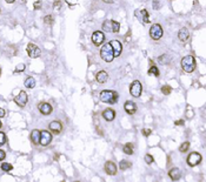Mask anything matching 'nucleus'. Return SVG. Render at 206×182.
I'll return each mask as SVG.
<instances>
[{"instance_id": "31", "label": "nucleus", "mask_w": 206, "mask_h": 182, "mask_svg": "<svg viewBox=\"0 0 206 182\" xmlns=\"http://www.w3.org/2000/svg\"><path fill=\"white\" fill-rule=\"evenodd\" d=\"M5 142H6V135H5L4 133H1V132H0V147H1V146H4V145H5Z\"/></svg>"}, {"instance_id": "10", "label": "nucleus", "mask_w": 206, "mask_h": 182, "mask_svg": "<svg viewBox=\"0 0 206 182\" xmlns=\"http://www.w3.org/2000/svg\"><path fill=\"white\" fill-rule=\"evenodd\" d=\"M51 141H52V135H51V133H48L47 130H42V132H40V145L41 146H47V145H50L51 143Z\"/></svg>"}, {"instance_id": "32", "label": "nucleus", "mask_w": 206, "mask_h": 182, "mask_svg": "<svg viewBox=\"0 0 206 182\" xmlns=\"http://www.w3.org/2000/svg\"><path fill=\"white\" fill-rule=\"evenodd\" d=\"M145 161H146V163H148V165L152 163V162H153V156H151L150 154H147V155L145 156Z\"/></svg>"}, {"instance_id": "38", "label": "nucleus", "mask_w": 206, "mask_h": 182, "mask_svg": "<svg viewBox=\"0 0 206 182\" xmlns=\"http://www.w3.org/2000/svg\"><path fill=\"white\" fill-rule=\"evenodd\" d=\"M174 123H176L177 126H183V125H184V120H177Z\"/></svg>"}, {"instance_id": "45", "label": "nucleus", "mask_w": 206, "mask_h": 182, "mask_svg": "<svg viewBox=\"0 0 206 182\" xmlns=\"http://www.w3.org/2000/svg\"><path fill=\"white\" fill-rule=\"evenodd\" d=\"M0 74H1V70H0Z\"/></svg>"}, {"instance_id": "34", "label": "nucleus", "mask_w": 206, "mask_h": 182, "mask_svg": "<svg viewBox=\"0 0 206 182\" xmlns=\"http://www.w3.org/2000/svg\"><path fill=\"white\" fill-rule=\"evenodd\" d=\"M44 20H45V22H46V24H52V22H53V18H52L51 15L45 16V19H44Z\"/></svg>"}, {"instance_id": "20", "label": "nucleus", "mask_w": 206, "mask_h": 182, "mask_svg": "<svg viewBox=\"0 0 206 182\" xmlns=\"http://www.w3.org/2000/svg\"><path fill=\"white\" fill-rule=\"evenodd\" d=\"M169 175H170V178L173 180V181H178L179 179H180V169L179 168H173V169H171L170 172H169Z\"/></svg>"}, {"instance_id": "43", "label": "nucleus", "mask_w": 206, "mask_h": 182, "mask_svg": "<svg viewBox=\"0 0 206 182\" xmlns=\"http://www.w3.org/2000/svg\"><path fill=\"white\" fill-rule=\"evenodd\" d=\"M15 0H6V2H8V4H12V2H14Z\"/></svg>"}, {"instance_id": "13", "label": "nucleus", "mask_w": 206, "mask_h": 182, "mask_svg": "<svg viewBox=\"0 0 206 182\" xmlns=\"http://www.w3.org/2000/svg\"><path fill=\"white\" fill-rule=\"evenodd\" d=\"M109 45L112 46V49H113V53H114V58L119 57L120 53H121V49H122L121 44L118 40H112V41H109Z\"/></svg>"}, {"instance_id": "44", "label": "nucleus", "mask_w": 206, "mask_h": 182, "mask_svg": "<svg viewBox=\"0 0 206 182\" xmlns=\"http://www.w3.org/2000/svg\"><path fill=\"white\" fill-rule=\"evenodd\" d=\"M1 126H2V123H1V121H0V128H1Z\"/></svg>"}, {"instance_id": "42", "label": "nucleus", "mask_w": 206, "mask_h": 182, "mask_svg": "<svg viewBox=\"0 0 206 182\" xmlns=\"http://www.w3.org/2000/svg\"><path fill=\"white\" fill-rule=\"evenodd\" d=\"M158 0H154V8H158Z\"/></svg>"}, {"instance_id": "21", "label": "nucleus", "mask_w": 206, "mask_h": 182, "mask_svg": "<svg viewBox=\"0 0 206 182\" xmlns=\"http://www.w3.org/2000/svg\"><path fill=\"white\" fill-rule=\"evenodd\" d=\"M31 141L34 143V145H38L40 142V132L38 129H34L32 130L31 133Z\"/></svg>"}, {"instance_id": "4", "label": "nucleus", "mask_w": 206, "mask_h": 182, "mask_svg": "<svg viewBox=\"0 0 206 182\" xmlns=\"http://www.w3.org/2000/svg\"><path fill=\"white\" fill-rule=\"evenodd\" d=\"M103 29L105 32H114L117 33L120 28V24L117 22V21H113V20H106L103 24Z\"/></svg>"}, {"instance_id": "5", "label": "nucleus", "mask_w": 206, "mask_h": 182, "mask_svg": "<svg viewBox=\"0 0 206 182\" xmlns=\"http://www.w3.org/2000/svg\"><path fill=\"white\" fill-rule=\"evenodd\" d=\"M141 92H143V86H141L140 81L135 80V81H133L131 84V86H130V93H131L132 96L139 97L141 95Z\"/></svg>"}, {"instance_id": "33", "label": "nucleus", "mask_w": 206, "mask_h": 182, "mask_svg": "<svg viewBox=\"0 0 206 182\" xmlns=\"http://www.w3.org/2000/svg\"><path fill=\"white\" fill-rule=\"evenodd\" d=\"M22 71H25V65H24V64L18 65L17 68H15V72H22Z\"/></svg>"}, {"instance_id": "23", "label": "nucleus", "mask_w": 206, "mask_h": 182, "mask_svg": "<svg viewBox=\"0 0 206 182\" xmlns=\"http://www.w3.org/2000/svg\"><path fill=\"white\" fill-rule=\"evenodd\" d=\"M34 86H35V80H34V78L28 77V78L25 80V87H27V88H34Z\"/></svg>"}, {"instance_id": "16", "label": "nucleus", "mask_w": 206, "mask_h": 182, "mask_svg": "<svg viewBox=\"0 0 206 182\" xmlns=\"http://www.w3.org/2000/svg\"><path fill=\"white\" fill-rule=\"evenodd\" d=\"M124 108H125L126 113H127V114H130V115L134 114V113H135V110H137V106H135V103H134V102H132V101H126V103H125Z\"/></svg>"}, {"instance_id": "39", "label": "nucleus", "mask_w": 206, "mask_h": 182, "mask_svg": "<svg viewBox=\"0 0 206 182\" xmlns=\"http://www.w3.org/2000/svg\"><path fill=\"white\" fill-rule=\"evenodd\" d=\"M6 115V113H5V110L2 109V108H0V118H4Z\"/></svg>"}, {"instance_id": "27", "label": "nucleus", "mask_w": 206, "mask_h": 182, "mask_svg": "<svg viewBox=\"0 0 206 182\" xmlns=\"http://www.w3.org/2000/svg\"><path fill=\"white\" fill-rule=\"evenodd\" d=\"M1 169H2L4 172H9V171L13 169V167H12V165H9V163H7V162H4V163L1 165Z\"/></svg>"}, {"instance_id": "6", "label": "nucleus", "mask_w": 206, "mask_h": 182, "mask_svg": "<svg viewBox=\"0 0 206 182\" xmlns=\"http://www.w3.org/2000/svg\"><path fill=\"white\" fill-rule=\"evenodd\" d=\"M150 35L153 40H159L163 37V27L159 24H154L150 29Z\"/></svg>"}, {"instance_id": "28", "label": "nucleus", "mask_w": 206, "mask_h": 182, "mask_svg": "<svg viewBox=\"0 0 206 182\" xmlns=\"http://www.w3.org/2000/svg\"><path fill=\"white\" fill-rule=\"evenodd\" d=\"M189 147H190V142H184V143L179 147V150H180L182 153H185V152L189 150Z\"/></svg>"}, {"instance_id": "29", "label": "nucleus", "mask_w": 206, "mask_h": 182, "mask_svg": "<svg viewBox=\"0 0 206 182\" xmlns=\"http://www.w3.org/2000/svg\"><path fill=\"white\" fill-rule=\"evenodd\" d=\"M172 91V88L170 87V86H167V85H165V86H163L161 87V92H163V94H165V95H169L170 93Z\"/></svg>"}, {"instance_id": "35", "label": "nucleus", "mask_w": 206, "mask_h": 182, "mask_svg": "<svg viewBox=\"0 0 206 182\" xmlns=\"http://www.w3.org/2000/svg\"><path fill=\"white\" fill-rule=\"evenodd\" d=\"M159 60L163 62V64H166L167 61H169V59H167V55H161L160 58H159Z\"/></svg>"}, {"instance_id": "22", "label": "nucleus", "mask_w": 206, "mask_h": 182, "mask_svg": "<svg viewBox=\"0 0 206 182\" xmlns=\"http://www.w3.org/2000/svg\"><path fill=\"white\" fill-rule=\"evenodd\" d=\"M96 79H97V81H98V82L104 84V82H106V81H107V79H108V74H107L105 71H100V72L97 74Z\"/></svg>"}, {"instance_id": "25", "label": "nucleus", "mask_w": 206, "mask_h": 182, "mask_svg": "<svg viewBox=\"0 0 206 182\" xmlns=\"http://www.w3.org/2000/svg\"><path fill=\"white\" fill-rule=\"evenodd\" d=\"M124 152H125V154H127V155L133 154V145H132V143H126V145L124 146Z\"/></svg>"}, {"instance_id": "17", "label": "nucleus", "mask_w": 206, "mask_h": 182, "mask_svg": "<svg viewBox=\"0 0 206 182\" xmlns=\"http://www.w3.org/2000/svg\"><path fill=\"white\" fill-rule=\"evenodd\" d=\"M50 129L53 133H55V134H60V132L63 129V126H61V123L59 121H52L50 123Z\"/></svg>"}, {"instance_id": "12", "label": "nucleus", "mask_w": 206, "mask_h": 182, "mask_svg": "<svg viewBox=\"0 0 206 182\" xmlns=\"http://www.w3.org/2000/svg\"><path fill=\"white\" fill-rule=\"evenodd\" d=\"M104 40H105V35H104L103 32L97 31V32H94V33L92 34V41H93L94 45H97V46L102 45L104 42Z\"/></svg>"}, {"instance_id": "19", "label": "nucleus", "mask_w": 206, "mask_h": 182, "mask_svg": "<svg viewBox=\"0 0 206 182\" xmlns=\"http://www.w3.org/2000/svg\"><path fill=\"white\" fill-rule=\"evenodd\" d=\"M178 38L180 39V41H183V42H185V41H187L189 40V38H190V33H189V29L187 28H182L180 31H179V33H178Z\"/></svg>"}, {"instance_id": "15", "label": "nucleus", "mask_w": 206, "mask_h": 182, "mask_svg": "<svg viewBox=\"0 0 206 182\" xmlns=\"http://www.w3.org/2000/svg\"><path fill=\"white\" fill-rule=\"evenodd\" d=\"M105 171L108 175H115L117 174V166L112 161H107L105 163Z\"/></svg>"}, {"instance_id": "8", "label": "nucleus", "mask_w": 206, "mask_h": 182, "mask_svg": "<svg viewBox=\"0 0 206 182\" xmlns=\"http://www.w3.org/2000/svg\"><path fill=\"white\" fill-rule=\"evenodd\" d=\"M27 100H28V96H27L26 92H24V91H21L15 97H14V102H15L18 106H20V107H24V106L27 103Z\"/></svg>"}, {"instance_id": "18", "label": "nucleus", "mask_w": 206, "mask_h": 182, "mask_svg": "<svg viewBox=\"0 0 206 182\" xmlns=\"http://www.w3.org/2000/svg\"><path fill=\"white\" fill-rule=\"evenodd\" d=\"M103 116L106 121H112V120H114V118H115V112H114L113 109H111V108H107V109L104 110Z\"/></svg>"}, {"instance_id": "40", "label": "nucleus", "mask_w": 206, "mask_h": 182, "mask_svg": "<svg viewBox=\"0 0 206 182\" xmlns=\"http://www.w3.org/2000/svg\"><path fill=\"white\" fill-rule=\"evenodd\" d=\"M40 5H41V4H40V1L35 2V4H34V8H39V7H40Z\"/></svg>"}, {"instance_id": "37", "label": "nucleus", "mask_w": 206, "mask_h": 182, "mask_svg": "<svg viewBox=\"0 0 206 182\" xmlns=\"http://www.w3.org/2000/svg\"><path fill=\"white\" fill-rule=\"evenodd\" d=\"M5 156H6V154H5V152L0 149V161H2V160L5 159Z\"/></svg>"}, {"instance_id": "11", "label": "nucleus", "mask_w": 206, "mask_h": 182, "mask_svg": "<svg viewBox=\"0 0 206 182\" xmlns=\"http://www.w3.org/2000/svg\"><path fill=\"white\" fill-rule=\"evenodd\" d=\"M134 14H135V16H137L140 21H143L144 24H148V22H150V16H148V13H147L146 9H137Z\"/></svg>"}, {"instance_id": "24", "label": "nucleus", "mask_w": 206, "mask_h": 182, "mask_svg": "<svg viewBox=\"0 0 206 182\" xmlns=\"http://www.w3.org/2000/svg\"><path fill=\"white\" fill-rule=\"evenodd\" d=\"M119 167H120V169H121V171H126V169L131 168V167H132V165H131V162H128V161H126V160H122V161H120Z\"/></svg>"}, {"instance_id": "41", "label": "nucleus", "mask_w": 206, "mask_h": 182, "mask_svg": "<svg viewBox=\"0 0 206 182\" xmlns=\"http://www.w3.org/2000/svg\"><path fill=\"white\" fill-rule=\"evenodd\" d=\"M104 2H106V4H112V2H114V0H103Z\"/></svg>"}, {"instance_id": "2", "label": "nucleus", "mask_w": 206, "mask_h": 182, "mask_svg": "<svg viewBox=\"0 0 206 182\" xmlns=\"http://www.w3.org/2000/svg\"><path fill=\"white\" fill-rule=\"evenodd\" d=\"M100 57H102V59H103L104 61H106V62L113 61L114 53H113V49H112V46L109 45V42L106 44V45H104L103 47H102V49H100Z\"/></svg>"}, {"instance_id": "14", "label": "nucleus", "mask_w": 206, "mask_h": 182, "mask_svg": "<svg viewBox=\"0 0 206 182\" xmlns=\"http://www.w3.org/2000/svg\"><path fill=\"white\" fill-rule=\"evenodd\" d=\"M39 110L44 115H50L52 113V106L50 103H47V102H41L39 105Z\"/></svg>"}, {"instance_id": "3", "label": "nucleus", "mask_w": 206, "mask_h": 182, "mask_svg": "<svg viewBox=\"0 0 206 182\" xmlns=\"http://www.w3.org/2000/svg\"><path fill=\"white\" fill-rule=\"evenodd\" d=\"M100 100L105 103H115L118 101V93L113 91H103L100 93Z\"/></svg>"}, {"instance_id": "30", "label": "nucleus", "mask_w": 206, "mask_h": 182, "mask_svg": "<svg viewBox=\"0 0 206 182\" xmlns=\"http://www.w3.org/2000/svg\"><path fill=\"white\" fill-rule=\"evenodd\" d=\"M186 116H187L189 119H191V118L193 116V110H192V107H189V106H187V108H186Z\"/></svg>"}, {"instance_id": "36", "label": "nucleus", "mask_w": 206, "mask_h": 182, "mask_svg": "<svg viewBox=\"0 0 206 182\" xmlns=\"http://www.w3.org/2000/svg\"><path fill=\"white\" fill-rule=\"evenodd\" d=\"M151 133H152V132H151V129H143V134H144L145 136H148Z\"/></svg>"}, {"instance_id": "1", "label": "nucleus", "mask_w": 206, "mask_h": 182, "mask_svg": "<svg viewBox=\"0 0 206 182\" xmlns=\"http://www.w3.org/2000/svg\"><path fill=\"white\" fill-rule=\"evenodd\" d=\"M182 67L186 73H192L196 70V60L192 55H187L182 60Z\"/></svg>"}, {"instance_id": "7", "label": "nucleus", "mask_w": 206, "mask_h": 182, "mask_svg": "<svg viewBox=\"0 0 206 182\" xmlns=\"http://www.w3.org/2000/svg\"><path fill=\"white\" fill-rule=\"evenodd\" d=\"M200 161H202V155L199 154V153H196V152H193V153H191L190 155H189V158H187V165L190 166V167H194V166H197V165H199L200 163Z\"/></svg>"}, {"instance_id": "26", "label": "nucleus", "mask_w": 206, "mask_h": 182, "mask_svg": "<svg viewBox=\"0 0 206 182\" xmlns=\"http://www.w3.org/2000/svg\"><path fill=\"white\" fill-rule=\"evenodd\" d=\"M148 74L150 75H154V77H159V71L156 66H152L150 70H148Z\"/></svg>"}, {"instance_id": "9", "label": "nucleus", "mask_w": 206, "mask_h": 182, "mask_svg": "<svg viewBox=\"0 0 206 182\" xmlns=\"http://www.w3.org/2000/svg\"><path fill=\"white\" fill-rule=\"evenodd\" d=\"M26 49H27L28 55L31 58H33V59H35V58H38L40 55V48L37 45H34V44H28Z\"/></svg>"}]
</instances>
